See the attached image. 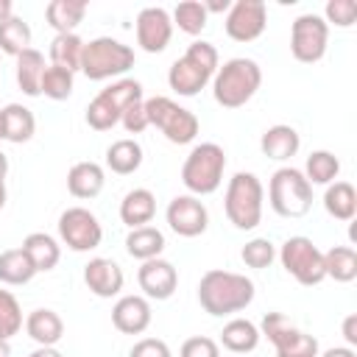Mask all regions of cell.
<instances>
[{"label":"cell","mask_w":357,"mask_h":357,"mask_svg":"<svg viewBox=\"0 0 357 357\" xmlns=\"http://www.w3.org/2000/svg\"><path fill=\"white\" fill-rule=\"evenodd\" d=\"M262 209H265V187L254 173H234L226 184L223 195V212L229 223L240 231H251L262 223Z\"/></svg>","instance_id":"obj_4"},{"label":"cell","mask_w":357,"mask_h":357,"mask_svg":"<svg viewBox=\"0 0 357 357\" xmlns=\"http://www.w3.org/2000/svg\"><path fill=\"white\" fill-rule=\"evenodd\" d=\"M120 126H123L128 134H142L145 128H151V126H148V114H145V100L128 106V109L123 112V117H120Z\"/></svg>","instance_id":"obj_45"},{"label":"cell","mask_w":357,"mask_h":357,"mask_svg":"<svg viewBox=\"0 0 357 357\" xmlns=\"http://www.w3.org/2000/svg\"><path fill=\"white\" fill-rule=\"evenodd\" d=\"M318 357H357V351L349 346H332L326 351H318Z\"/></svg>","instance_id":"obj_47"},{"label":"cell","mask_w":357,"mask_h":357,"mask_svg":"<svg viewBox=\"0 0 357 357\" xmlns=\"http://www.w3.org/2000/svg\"><path fill=\"white\" fill-rule=\"evenodd\" d=\"M254 296H257L254 282L245 273L212 268L198 282V304L204 307V312H209L215 318L234 315V312L245 310L254 301Z\"/></svg>","instance_id":"obj_1"},{"label":"cell","mask_w":357,"mask_h":357,"mask_svg":"<svg viewBox=\"0 0 357 357\" xmlns=\"http://www.w3.org/2000/svg\"><path fill=\"white\" fill-rule=\"evenodd\" d=\"M84 284L98 298H114V296H120V290L126 284V276H123V268L114 259H109V257H92L84 265Z\"/></svg>","instance_id":"obj_17"},{"label":"cell","mask_w":357,"mask_h":357,"mask_svg":"<svg viewBox=\"0 0 357 357\" xmlns=\"http://www.w3.org/2000/svg\"><path fill=\"white\" fill-rule=\"evenodd\" d=\"M268 28V6L262 0H234L226 11L223 31L234 42H254Z\"/></svg>","instance_id":"obj_13"},{"label":"cell","mask_w":357,"mask_h":357,"mask_svg":"<svg viewBox=\"0 0 357 357\" xmlns=\"http://www.w3.org/2000/svg\"><path fill=\"white\" fill-rule=\"evenodd\" d=\"M0 142H3V109H0Z\"/></svg>","instance_id":"obj_54"},{"label":"cell","mask_w":357,"mask_h":357,"mask_svg":"<svg viewBox=\"0 0 357 357\" xmlns=\"http://www.w3.org/2000/svg\"><path fill=\"white\" fill-rule=\"evenodd\" d=\"M45 56L36 47H28L17 56V86L22 89V95L28 98H39V84H42V73H45Z\"/></svg>","instance_id":"obj_27"},{"label":"cell","mask_w":357,"mask_h":357,"mask_svg":"<svg viewBox=\"0 0 357 357\" xmlns=\"http://www.w3.org/2000/svg\"><path fill=\"white\" fill-rule=\"evenodd\" d=\"M20 248L28 254V259H31L33 268H36V273L53 271V268L59 265V259H61V245H59V240L50 237V234H45V231H31V234L22 240Z\"/></svg>","instance_id":"obj_24"},{"label":"cell","mask_w":357,"mask_h":357,"mask_svg":"<svg viewBox=\"0 0 357 357\" xmlns=\"http://www.w3.org/2000/svg\"><path fill=\"white\" fill-rule=\"evenodd\" d=\"M86 0H50L45 6V20L56 33H75L86 17Z\"/></svg>","instance_id":"obj_25"},{"label":"cell","mask_w":357,"mask_h":357,"mask_svg":"<svg viewBox=\"0 0 357 357\" xmlns=\"http://www.w3.org/2000/svg\"><path fill=\"white\" fill-rule=\"evenodd\" d=\"M259 337L262 335H259V326L254 321H248V318H231V321L223 324L220 343L218 346H223L231 354H248V351H254L259 346Z\"/></svg>","instance_id":"obj_23"},{"label":"cell","mask_w":357,"mask_h":357,"mask_svg":"<svg viewBox=\"0 0 357 357\" xmlns=\"http://www.w3.org/2000/svg\"><path fill=\"white\" fill-rule=\"evenodd\" d=\"M204 8H206V14H226L231 8V3L229 0H206Z\"/></svg>","instance_id":"obj_48"},{"label":"cell","mask_w":357,"mask_h":357,"mask_svg":"<svg viewBox=\"0 0 357 357\" xmlns=\"http://www.w3.org/2000/svg\"><path fill=\"white\" fill-rule=\"evenodd\" d=\"M103 184H106V173L98 162H75L67 170V190L73 198L89 201V198L100 195Z\"/></svg>","instance_id":"obj_20"},{"label":"cell","mask_w":357,"mask_h":357,"mask_svg":"<svg viewBox=\"0 0 357 357\" xmlns=\"http://www.w3.org/2000/svg\"><path fill=\"white\" fill-rule=\"evenodd\" d=\"M134 31H137V45L145 53H162V50H167L170 39H173V20H170L167 8L148 6L137 14Z\"/></svg>","instance_id":"obj_15"},{"label":"cell","mask_w":357,"mask_h":357,"mask_svg":"<svg viewBox=\"0 0 357 357\" xmlns=\"http://www.w3.org/2000/svg\"><path fill=\"white\" fill-rule=\"evenodd\" d=\"M31 25L25 22V20H20V17H8V20H3L0 22V53H6V56H20L22 50H28L31 47Z\"/></svg>","instance_id":"obj_35"},{"label":"cell","mask_w":357,"mask_h":357,"mask_svg":"<svg viewBox=\"0 0 357 357\" xmlns=\"http://www.w3.org/2000/svg\"><path fill=\"white\" fill-rule=\"evenodd\" d=\"M6 206V184H0V209Z\"/></svg>","instance_id":"obj_53"},{"label":"cell","mask_w":357,"mask_h":357,"mask_svg":"<svg viewBox=\"0 0 357 357\" xmlns=\"http://www.w3.org/2000/svg\"><path fill=\"white\" fill-rule=\"evenodd\" d=\"M145 114H148V126L159 128L165 139L173 145H190L201 131L198 117L165 95L145 98Z\"/></svg>","instance_id":"obj_8"},{"label":"cell","mask_w":357,"mask_h":357,"mask_svg":"<svg viewBox=\"0 0 357 357\" xmlns=\"http://www.w3.org/2000/svg\"><path fill=\"white\" fill-rule=\"evenodd\" d=\"M100 92L120 109V117H123V112H126L128 106L145 100V98H142V84H139L137 78H117V81H112V84H109L106 89H100Z\"/></svg>","instance_id":"obj_39"},{"label":"cell","mask_w":357,"mask_h":357,"mask_svg":"<svg viewBox=\"0 0 357 357\" xmlns=\"http://www.w3.org/2000/svg\"><path fill=\"white\" fill-rule=\"evenodd\" d=\"M33 134H36V117L28 106L22 103L3 106V139L6 142L22 145V142H31Z\"/></svg>","instance_id":"obj_26"},{"label":"cell","mask_w":357,"mask_h":357,"mask_svg":"<svg viewBox=\"0 0 357 357\" xmlns=\"http://www.w3.org/2000/svg\"><path fill=\"white\" fill-rule=\"evenodd\" d=\"M282 268L304 287H315L326 279V271H324V251L304 234H296V237H287L279 251H276Z\"/></svg>","instance_id":"obj_9"},{"label":"cell","mask_w":357,"mask_h":357,"mask_svg":"<svg viewBox=\"0 0 357 357\" xmlns=\"http://www.w3.org/2000/svg\"><path fill=\"white\" fill-rule=\"evenodd\" d=\"M223 170H226V151L218 142H201L192 145V151L181 165V184L195 198L212 195L223 184Z\"/></svg>","instance_id":"obj_6"},{"label":"cell","mask_w":357,"mask_h":357,"mask_svg":"<svg viewBox=\"0 0 357 357\" xmlns=\"http://www.w3.org/2000/svg\"><path fill=\"white\" fill-rule=\"evenodd\" d=\"M262 84V70L254 59L245 56H234L229 61H223V67H218L215 78H212V95L215 103L223 109H240L245 106L257 89Z\"/></svg>","instance_id":"obj_3"},{"label":"cell","mask_w":357,"mask_h":357,"mask_svg":"<svg viewBox=\"0 0 357 357\" xmlns=\"http://www.w3.org/2000/svg\"><path fill=\"white\" fill-rule=\"evenodd\" d=\"M240 259L254 268V271H262V268H271V262L276 259V245L268 240V237H254L243 245L240 251Z\"/></svg>","instance_id":"obj_41"},{"label":"cell","mask_w":357,"mask_h":357,"mask_svg":"<svg viewBox=\"0 0 357 357\" xmlns=\"http://www.w3.org/2000/svg\"><path fill=\"white\" fill-rule=\"evenodd\" d=\"M59 240L75 254L95 251L103 240V226L86 206H67L59 215Z\"/></svg>","instance_id":"obj_12"},{"label":"cell","mask_w":357,"mask_h":357,"mask_svg":"<svg viewBox=\"0 0 357 357\" xmlns=\"http://www.w3.org/2000/svg\"><path fill=\"white\" fill-rule=\"evenodd\" d=\"M137 56L134 47L112 39V36H95L89 42H84V53H81V73L89 81H109V78H120L134 67Z\"/></svg>","instance_id":"obj_5"},{"label":"cell","mask_w":357,"mask_h":357,"mask_svg":"<svg viewBox=\"0 0 357 357\" xmlns=\"http://www.w3.org/2000/svg\"><path fill=\"white\" fill-rule=\"evenodd\" d=\"M220 67V56H218V47L212 42H204V39H195L187 45L184 56H178L170 70H167V84L176 95L181 98H192L198 95L206 84H212L215 73Z\"/></svg>","instance_id":"obj_2"},{"label":"cell","mask_w":357,"mask_h":357,"mask_svg":"<svg viewBox=\"0 0 357 357\" xmlns=\"http://www.w3.org/2000/svg\"><path fill=\"white\" fill-rule=\"evenodd\" d=\"M25 332L33 343L39 346H56L61 337H64V321L56 310H47V307H39L33 312H28L25 318Z\"/></svg>","instance_id":"obj_22"},{"label":"cell","mask_w":357,"mask_h":357,"mask_svg":"<svg viewBox=\"0 0 357 357\" xmlns=\"http://www.w3.org/2000/svg\"><path fill=\"white\" fill-rule=\"evenodd\" d=\"M343 340H346L349 349L357 346V315H354V312L343 318Z\"/></svg>","instance_id":"obj_46"},{"label":"cell","mask_w":357,"mask_h":357,"mask_svg":"<svg viewBox=\"0 0 357 357\" xmlns=\"http://www.w3.org/2000/svg\"><path fill=\"white\" fill-rule=\"evenodd\" d=\"M151 301L145 296H120L112 307V324L123 335H142L151 326Z\"/></svg>","instance_id":"obj_18"},{"label":"cell","mask_w":357,"mask_h":357,"mask_svg":"<svg viewBox=\"0 0 357 357\" xmlns=\"http://www.w3.org/2000/svg\"><path fill=\"white\" fill-rule=\"evenodd\" d=\"M128 357H173V351L162 337H142L131 346Z\"/></svg>","instance_id":"obj_44"},{"label":"cell","mask_w":357,"mask_h":357,"mask_svg":"<svg viewBox=\"0 0 357 357\" xmlns=\"http://www.w3.org/2000/svg\"><path fill=\"white\" fill-rule=\"evenodd\" d=\"M28 357H64L56 346H39V349H33Z\"/></svg>","instance_id":"obj_49"},{"label":"cell","mask_w":357,"mask_h":357,"mask_svg":"<svg viewBox=\"0 0 357 357\" xmlns=\"http://www.w3.org/2000/svg\"><path fill=\"white\" fill-rule=\"evenodd\" d=\"M25 318H22V307L17 301V296L11 290L0 287V337L8 340L22 329Z\"/></svg>","instance_id":"obj_40"},{"label":"cell","mask_w":357,"mask_h":357,"mask_svg":"<svg viewBox=\"0 0 357 357\" xmlns=\"http://www.w3.org/2000/svg\"><path fill=\"white\" fill-rule=\"evenodd\" d=\"M8 354H11V346H8V340L0 337V357H8Z\"/></svg>","instance_id":"obj_52"},{"label":"cell","mask_w":357,"mask_h":357,"mask_svg":"<svg viewBox=\"0 0 357 357\" xmlns=\"http://www.w3.org/2000/svg\"><path fill=\"white\" fill-rule=\"evenodd\" d=\"M156 215V195L148 190V187H134L123 195L120 201V220L128 226V229H139V226H148Z\"/></svg>","instance_id":"obj_21"},{"label":"cell","mask_w":357,"mask_h":357,"mask_svg":"<svg viewBox=\"0 0 357 357\" xmlns=\"http://www.w3.org/2000/svg\"><path fill=\"white\" fill-rule=\"evenodd\" d=\"M50 64L64 67L70 73L81 70V53H84V39L78 33H56L50 42Z\"/></svg>","instance_id":"obj_33"},{"label":"cell","mask_w":357,"mask_h":357,"mask_svg":"<svg viewBox=\"0 0 357 357\" xmlns=\"http://www.w3.org/2000/svg\"><path fill=\"white\" fill-rule=\"evenodd\" d=\"M298 148H301V134H298L293 126H287V123H276V126L265 128L262 137H259V151H262V156H268V159H273V162H287V159H293V156L298 153Z\"/></svg>","instance_id":"obj_19"},{"label":"cell","mask_w":357,"mask_h":357,"mask_svg":"<svg viewBox=\"0 0 357 357\" xmlns=\"http://www.w3.org/2000/svg\"><path fill=\"white\" fill-rule=\"evenodd\" d=\"M324 209L335 220H343V223L354 220V215H357V192H354V187L349 181H332V184H326Z\"/></svg>","instance_id":"obj_29"},{"label":"cell","mask_w":357,"mask_h":357,"mask_svg":"<svg viewBox=\"0 0 357 357\" xmlns=\"http://www.w3.org/2000/svg\"><path fill=\"white\" fill-rule=\"evenodd\" d=\"M8 17H14V6H11V0H0V22Z\"/></svg>","instance_id":"obj_50"},{"label":"cell","mask_w":357,"mask_h":357,"mask_svg":"<svg viewBox=\"0 0 357 357\" xmlns=\"http://www.w3.org/2000/svg\"><path fill=\"white\" fill-rule=\"evenodd\" d=\"M6 176H8V156L0 151V184H6Z\"/></svg>","instance_id":"obj_51"},{"label":"cell","mask_w":357,"mask_h":357,"mask_svg":"<svg viewBox=\"0 0 357 357\" xmlns=\"http://www.w3.org/2000/svg\"><path fill=\"white\" fill-rule=\"evenodd\" d=\"M142 145L137 142V139H117V142H112L109 148H106V167L112 170V173H117V176H131V173H137L139 170V165H142Z\"/></svg>","instance_id":"obj_28"},{"label":"cell","mask_w":357,"mask_h":357,"mask_svg":"<svg viewBox=\"0 0 357 357\" xmlns=\"http://www.w3.org/2000/svg\"><path fill=\"white\" fill-rule=\"evenodd\" d=\"M301 173H304V178L310 184H324L326 187V184L337 181V176H340V159L332 151H312L307 156Z\"/></svg>","instance_id":"obj_34"},{"label":"cell","mask_w":357,"mask_h":357,"mask_svg":"<svg viewBox=\"0 0 357 357\" xmlns=\"http://www.w3.org/2000/svg\"><path fill=\"white\" fill-rule=\"evenodd\" d=\"M165 220L178 237H201L206 231V226H209V212H206L201 198L187 192V195H176L167 204Z\"/></svg>","instance_id":"obj_14"},{"label":"cell","mask_w":357,"mask_h":357,"mask_svg":"<svg viewBox=\"0 0 357 357\" xmlns=\"http://www.w3.org/2000/svg\"><path fill=\"white\" fill-rule=\"evenodd\" d=\"M259 335H265L273 343L276 357H318L321 351L315 335L298 329L284 312H265Z\"/></svg>","instance_id":"obj_10"},{"label":"cell","mask_w":357,"mask_h":357,"mask_svg":"<svg viewBox=\"0 0 357 357\" xmlns=\"http://www.w3.org/2000/svg\"><path fill=\"white\" fill-rule=\"evenodd\" d=\"M75 89V73L64 70V67H56V64H47L45 73H42V84H39V92L50 100H67Z\"/></svg>","instance_id":"obj_36"},{"label":"cell","mask_w":357,"mask_h":357,"mask_svg":"<svg viewBox=\"0 0 357 357\" xmlns=\"http://www.w3.org/2000/svg\"><path fill=\"white\" fill-rule=\"evenodd\" d=\"M126 251H128V257H134L139 262L153 259V257H162V251H165V234L156 226L131 229L128 237H126Z\"/></svg>","instance_id":"obj_30"},{"label":"cell","mask_w":357,"mask_h":357,"mask_svg":"<svg viewBox=\"0 0 357 357\" xmlns=\"http://www.w3.org/2000/svg\"><path fill=\"white\" fill-rule=\"evenodd\" d=\"M170 20H173V25H178V31H184V33H190V36H198V33L206 28L209 14H206L204 3H198V0H184V3H178V6L173 8Z\"/></svg>","instance_id":"obj_37"},{"label":"cell","mask_w":357,"mask_h":357,"mask_svg":"<svg viewBox=\"0 0 357 357\" xmlns=\"http://www.w3.org/2000/svg\"><path fill=\"white\" fill-rule=\"evenodd\" d=\"M137 282H139V290L145 293V298L167 301L178 287V271H176V265L170 259L153 257V259H145L139 265Z\"/></svg>","instance_id":"obj_16"},{"label":"cell","mask_w":357,"mask_h":357,"mask_svg":"<svg viewBox=\"0 0 357 357\" xmlns=\"http://www.w3.org/2000/svg\"><path fill=\"white\" fill-rule=\"evenodd\" d=\"M33 276H36V268H33V262L28 259V254L22 248L0 251V282L3 284L20 287V284H28Z\"/></svg>","instance_id":"obj_31"},{"label":"cell","mask_w":357,"mask_h":357,"mask_svg":"<svg viewBox=\"0 0 357 357\" xmlns=\"http://www.w3.org/2000/svg\"><path fill=\"white\" fill-rule=\"evenodd\" d=\"M268 204L279 218H304L312 209V184L298 167H279L268 181Z\"/></svg>","instance_id":"obj_7"},{"label":"cell","mask_w":357,"mask_h":357,"mask_svg":"<svg viewBox=\"0 0 357 357\" xmlns=\"http://www.w3.org/2000/svg\"><path fill=\"white\" fill-rule=\"evenodd\" d=\"M178 357H220V346H218V340H212L206 335H195L181 343Z\"/></svg>","instance_id":"obj_43"},{"label":"cell","mask_w":357,"mask_h":357,"mask_svg":"<svg viewBox=\"0 0 357 357\" xmlns=\"http://www.w3.org/2000/svg\"><path fill=\"white\" fill-rule=\"evenodd\" d=\"M329 25L321 14H298L290 25V53L301 64H318L326 56Z\"/></svg>","instance_id":"obj_11"},{"label":"cell","mask_w":357,"mask_h":357,"mask_svg":"<svg viewBox=\"0 0 357 357\" xmlns=\"http://www.w3.org/2000/svg\"><path fill=\"white\" fill-rule=\"evenodd\" d=\"M324 271L326 279L335 282H354L357 279V251L351 245H332L329 251H324Z\"/></svg>","instance_id":"obj_32"},{"label":"cell","mask_w":357,"mask_h":357,"mask_svg":"<svg viewBox=\"0 0 357 357\" xmlns=\"http://www.w3.org/2000/svg\"><path fill=\"white\" fill-rule=\"evenodd\" d=\"M84 117H86V126H89L92 131H109V128H114V126L120 123V109H117L103 92H98V95L89 100Z\"/></svg>","instance_id":"obj_38"},{"label":"cell","mask_w":357,"mask_h":357,"mask_svg":"<svg viewBox=\"0 0 357 357\" xmlns=\"http://www.w3.org/2000/svg\"><path fill=\"white\" fill-rule=\"evenodd\" d=\"M324 22L335 28H351L357 20V3L354 0H329L324 6Z\"/></svg>","instance_id":"obj_42"}]
</instances>
